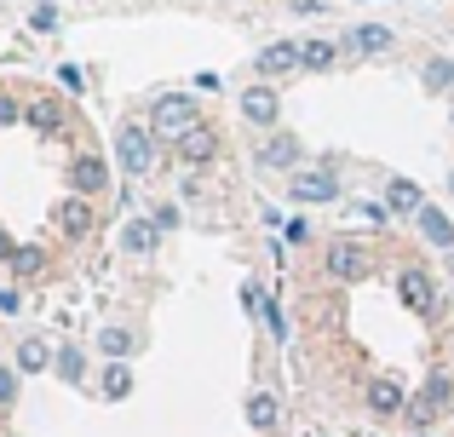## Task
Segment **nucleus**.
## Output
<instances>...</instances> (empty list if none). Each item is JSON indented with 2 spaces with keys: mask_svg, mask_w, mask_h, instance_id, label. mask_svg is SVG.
I'll return each instance as SVG.
<instances>
[{
  "mask_svg": "<svg viewBox=\"0 0 454 437\" xmlns=\"http://www.w3.org/2000/svg\"><path fill=\"white\" fill-rule=\"evenodd\" d=\"M449 403H454V380H449L443 369H437V374H426V386L409 397V420L426 432L432 420H443V409H449Z\"/></svg>",
  "mask_w": 454,
  "mask_h": 437,
  "instance_id": "1",
  "label": "nucleus"
},
{
  "mask_svg": "<svg viewBox=\"0 0 454 437\" xmlns=\"http://www.w3.org/2000/svg\"><path fill=\"white\" fill-rule=\"evenodd\" d=\"M196 98H155V110H150V133L155 138H184V133H196Z\"/></svg>",
  "mask_w": 454,
  "mask_h": 437,
  "instance_id": "2",
  "label": "nucleus"
},
{
  "mask_svg": "<svg viewBox=\"0 0 454 437\" xmlns=\"http://www.w3.org/2000/svg\"><path fill=\"white\" fill-rule=\"evenodd\" d=\"M322 270H328L333 282H368V277H374V259H368L356 242H328V254H322Z\"/></svg>",
  "mask_w": 454,
  "mask_h": 437,
  "instance_id": "3",
  "label": "nucleus"
},
{
  "mask_svg": "<svg viewBox=\"0 0 454 437\" xmlns=\"http://www.w3.org/2000/svg\"><path fill=\"white\" fill-rule=\"evenodd\" d=\"M115 156H121V168L133 173V179H138V173H150L155 168V133H150V127H138V121H127L121 138H115Z\"/></svg>",
  "mask_w": 454,
  "mask_h": 437,
  "instance_id": "4",
  "label": "nucleus"
},
{
  "mask_svg": "<svg viewBox=\"0 0 454 437\" xmlns=\"http://www.w3.org/2000/svg\"><path fill=\"white\" fill-rule=\"evenodd\" d=\"M69 191L87 196V202H92L98 191H110V168H104V156H92V150H87V156L69 161Z\"/></svg>",
  "mask_w": 454,
  "mask_h": 437,
  "instance_id": "5",
  "label": "nucleus"
},
{
  "mask_svg": "<svg viewBox=\"0 0 454 437\" xmlns=\"http://www.w3.org/2000/svg\"><path fill=\"white\" fill-rule=\"evenodd\" d=\"M254 69H259V81H277V75H294V69H305V52L294 41H277V46H265V52L254 58Z\"/></svg>",
  "mask_w": 454,
  "mask_h": 437,
  "instance_id": "6",
  "label": "nucleus"
},
{
  "mask_svg": "<svg viewBox=\"0 0 454 437\" xmlns=\"http://www.w3.org/2000/svg\"><path fill=\"white\" fill-rule=\"evenodd\" d=\"M294 202H333L340 196V184H333V173L328 168H305V173H294Z\"/></svg>",
  "mask_w": 454,
  "mask_h": 437,
  "instance_id": "7",
  "label": "nucleus"
},
{
  "mask_svg": "<svg viewBox=\"0 0 454 437\" xmlns=\"http://www.w3.org/2000/svg\"><path fill=\"white\" fill-rule=\"evenodd\" d=\"M397 288H403V300H409L420 316H432V311H437V282H432V270H403Z\"/></svg>",
  "mask_w": 454,
  "mask_h": 437,
  "instance_id": "8",
  "label": "nucleus"
},
{
  "mask_svg": "<svg viewBox=\"0 0 454 437\" xmlns=\"http://www.w3.org/2000/svg\"><path fill=\"white\" fill-rule=\"evenodd\" d=\"M213 156H219V133H213V127H196V133L178 138V161H184V168H201V161H213Z\"/></svg>",
  "mask_w": 454,
  "mask_h": 437,
  "instance_id": "9",
  "label": "nucleus"
},
{
  "mask_svg": "<svg viewBox=\"0 0 454 437\" xmlns=\"http://www.w3.org/2000/svg\"><path fill=\"white\" fill-rule=\"evenodd\" d=\"M277 110H282V104H277V92H270L265 81L242 92V115H247V121H254V127H270V121H277Z\"/></svg>",
  "mask_w": 454,
  "mask_h": 437,
  "instance_id": "10",
  "label": "nucleus"
},
{
  "mask_svg": "<svg viewBox=\"0 0 454 437\" xmlns=\"http://www.w3.org/2000/svg\"><path fill=\"white\" fill-rule=\"evenodd\" d=\"M58 230L64 236H87L92 230V202L87 196H64V202H58Z\"/></svg>",
  "mask_w": 454,
  "mask_h": 437,
  "instance_id": "11",
  "label": "nucleus"
},
{
  "mask_svg": "<svg viewBox=\"0 0 454 437\" xmlns=\"http://www.w3.org/2000/svg\"><path fill=\"white\" fill-rule=\"evenodd\" d=\"M414 219H420V230H426V242H432V247H454V224H449L443 207H432V202H426Z\"/></svg>",
  "mask_w": 454,
  "mask_h": 437,
  "instance_id": "12",
  "label": "nucleus"
},
{
  "mask_svg": "<svg viewBox=\"0 0 454 437\" xmlns=\"http://www.w3.org/2000/svg\"><path fill=\"white\" fill-rule=\"evenodd\" d=\"M386 207H391V214H420V184H414V179H391L386 184Z\"/></svg>",
  "mask_w": 454,
  "mask_h": 437,
  "instance_id": "13",
  "label": "nucleus"
},
{
  "mask_svg": "<svg viewBox=\"0 0 454 437\" xmlns=\"http://www.w3.org/2000/svg\"><path fill=\"white\" fill-rule=\"evenodd\" d=\"M277 420H282V403L270 392H254V397H247V426H254V432H270Z\"/></svg>",
  "mask_w": 454,
  "mask_h": 437,
  "instance_id": "14",
  "label": "nucleus"
},
{
  "mask_svg": "<svg viewBox=\"0 0 454 437\" xmlns=\"http://www.w3.org/2000/svg\"><path fill=\"white\" fill-rule=\"evenodd\" d=\"M345 46H356V52H386L391 29H386V23H356V29L345 35Z\"/></svg>",
  "mask_w": 454,
  "mask_h": 437,
  "instance_id": "15",
  "label": "nucleus"
},
{
  "mask_svg": "<svg viewBox=\"0 0 454 437\" xmlns=\"http://www.w3.org/2000/svg\"><path fill=\"white\" fill-rule=\"evenodd\" d=\"M368 403H374V415H397V409H409V397H403L397 380H374L368 386Z\"/></svg>",
  "mask_w": 454,
  "mask_h": 437,
  "instance_id": "16",
  "label": "nucleus"
},
{
  "mask_svg": "<svg viewBox=\"0 0 454 437\" xmlns=\"http://www.w3.org/2000/svg\"><path fill=\"white\" fill-rule=\"evenodd\" d=\"M259 161H265V168H300V144H294V138H265Z\"/></svg>",
  "mask_w": 454,
  "mask_h": 437,
  "instance_id": "17",
  "label": "nucleus"
},
{
  "mask_svg": "<svg viewBox=\"0 0 454 437\" xmlns=\"http://www.w3.org/2000/svg\"><path fill=\"white\" fill-rule=\"evenodd\" d=\"M121 247H127V254H150V247H155V219H133L121 230Z\"/></svg>",
  "mask_w": 454,
  "mask_h": 437,
  "instance_id": "18",
  "label": "nucleus"
},
{
  "mask_svg": "<svg viewBox=\"0 0 454 437\" xmlns=\"http://www.w3.org/2000/svg\"><path fill=\"white\" fill-rule=\"evenodd\" d=\"M29 121L41 127V133H58V127H64V104H58V98H35L29 104Z\"/></svg>",
  "mask_w": 454,
  "mask_h": 437,
  "instance_id": "19",
  "label": "nucleus"
},
{
  "mask_svg": "<svg viewBox=\"0 0 454 437\" xmlns=\"http://www.w3.org/2000/svg\"><path fill=\"white\" fill-rule=\"evenodd\" d=\"M46 363H52V351H46V339H23V346H18V369H23V374H41Z\"/></svg>",
  "mask_w": 454,
  "mask_h": 437,
  "instance_id": "20",
  "label": "nucleus"
},
{
  "mask_svg": "<svg viewBox=\"0 0 454 437\" xmlns=\"http://www.w3.org/2000/svg\"><path fill=\"white\" fill-rule=\"evenodd\" d=\"M300 52H305V69H328V64H333V52H340V46H333L328 35H317V41H300Z\"/></svg>",
  "mask_w": 454,
  "mask_h": 437,
  "instance_id": "21",
  "label": "nucleus"
},
{
  "mask_svg": "<svg viewBox=\"0 0 454 437\" xmlns=\"http://www.w3.org/2000/svg\"><path fill=\"white\" fill-rule=\"evenodd\" d=\"M46 270V254L41 247H18V259H12V277H23V282H35Z\"/></svg>",
  "mask_w": 454,
  "mask_h": 437,
  "instance_id": "22",
  "label": "nucleus"
},
{
  "mask_svg": "<svg viewBox=\"0 0 454 437\" xmlns=\"http://www.w3.org/2000/svg\"><path fill=\"white\" fill-rule=\"evenodd\" d=\"M133 346H138V339H133V328H104V334H98V351H110L115 363H121Z\"/></svg>",
  "mask_w": 454,
  "mask_h": 437,
  "instance_id": "23",
  "label": "nucleus"
},
{
  "mask_svg": "<svg viewBox=\"0 0 454 437\" xmlns=\"http://www.w3.org/2000/svg\"><path fill=\"white\" fill-rule=\"evenodd\" d=\"M426 87H432V92H454V58H432V64H426Z\"/></svg>",
  "mask_w": 454,
  "mask_h": 437,
  "instance_id": "24",
  "label": "nucleus"
},
{
  "mask_svg": "<svg viewBox=\"0 0 454 437\" xmlns=\"http://www.w3.org/2000/svg\"><path fill=\"white\" fill-rule=\"evenodd\" d=\"M133 392V369H127V363H110V369H104V397H127Z\"/></svg>",
  "mask_w": 454,
  "mask_h": 437,
  "instance_id": "25",
  "label": "nucleus"
},
{
  "mask_svg": "<svg viewBox=\"0 0 454 437\" xmlns=\"http://www.w3.org/2000/svg\"><path fill=\"white\" fill-rule=\"evenodd\" d=\"M58 374H64V380H81V374H87V357H81L75 346H64L58 351Z\"/></svg>",
  "mask_w": 454,
  "mask_h": 437,
  "instance_id": "26",
  "label": "nucleus"
},
{
  "mask_svg": "<svg viewBox=\"0 0 454 437\" xmlns=\"http://www.w3.org/2000/svg\"><path fill=\"white\" fill-rule=\"evenodd\" d=\"M259 316H265L270 339H288V316H282V305H277V300H265V311H259Z\"/></svg>",
  "mask_w": 454,
  "mask_h": 437,
  "instance_id": "27",
  "label": "nucleus"
},
{
  "mask_svg": "<svg viewBox=\"0 0 454 437\" xmlns=\"http://www.w3.org/2000/svg\"><path fill=\"white\" fill-rule=\"evenodd\" d=\"M29 29L52 35V29H58V6H35V12H29Z\"/></svg>",
  "mask_w": 454,
  "mask_h": 437,
  "instance_id": "28",
  "label": "nucleus"
},
{
  "mask_svg": "<svg viewBox=\"0 0 454 437\" xmlns=\"http://www.w3.org/2000/svg\"><path fill=\"white\" fill-rule=\"evenodd\" d=\"M18 397V369H0V403H12Z\"/></svg>",
  "mask_w": 454,
  "mask_h": 437,
  "instance_id": "29",
  "label": "nucleus"
},
{
  "mask_svg": "<svg viewBox=\"0 0 454 437\" xmlns=\"http://www.w3.org/2000/svg\"><path fill=\"white\" fill-rule=\"evenodd\" d=\"M18 121V98H12V92H0V127H12Z\"/></svg>",
  "mask_w": 454,
  "mask_h": 437,
  "instance_id": "30",
  "label": "nucleus"
},
{
  "mask_svg": "<svg viewBox=\"0 0 454 437\" xmlns=\"http://www.w3.org/2000/svg\"><path fill=\"white\" fill-rule=\"evenodd\" d=\"M0 259H6V265H12V259H18V242H12L6 230H0Z\"/></svg>",
  "mask_w": 454,
  "mask_h": 437,
  "instance_id": "31",
  "label": "nucleus"
},
{
  "mask_svg": "<svg viewBox=\"0 0 454 437\" xmlns=\"http://www.w3.org/2000/svg\"><path fill=\"white\" fill-rule=\"evenodd\" d=\"M0 311H18V293L12 288H0Z\"/></svg>",
  "mask_w": 454,
  "mask_h": 437,
  "instance_id": "32",
  "label": "nucleus"
},
{
  "mask_svg": "<svg viewBox=\"0 0 454 437\" xmlns=\"http://www.w3.org/2000/svg\"><path fill=\"white\" fill-rule=\"evenodd\" d=\"M420 437H432V432H420Z\"/></svg>",
  "mask_w": 454,
  "mask_h": 437,
  "instance_id": "33",
  "label": "nucleus"
}]
</instances>
